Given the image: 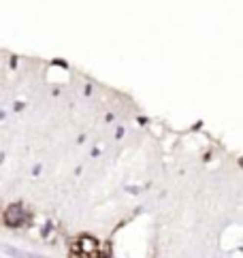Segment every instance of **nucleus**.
<instances>
[{
  "instance_id": "nucleus-1",
  "label": "nucleus",
  "mask_w": 243,
  "mask_h": 258,
  "mask_svg": "<svg viewBox=\"0 0 243 258\" xmlns=\"http://www.w3.org/2000/svg\"><path fill=\"white\" fill-rule=\"evenodd\" d=\"M2 252L11 258H45L41 254H34V252H26V250H20V248H13V245H2Z\"/></svg>"
}]
</instances>
